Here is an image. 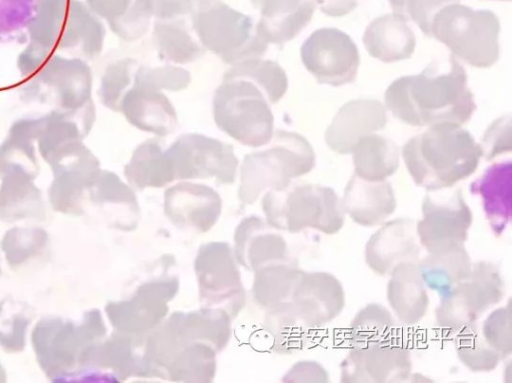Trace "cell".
Segmentation results:
<instances>
[{"instance_id": "1", "label": "cell", "mask_w": 512, "mask_h": 383, "mask_svg": "<svg viewBox=\"0 0 512 383\" xmlns=\"http://www.w3.org/2000/svg\"><path fill=\"white\" fill-rule=\"evenodd\" d=\"M385 104L396 118L417 127L462 125L476 109L466 72L453 56L444 66L396 79L385 92Z\"/></svg>"}, {"instance_id": "2", "label": "cell", "mask_w": 512, "mask_h": 383, "mask_svg": "<svg viewBox=\"0 0 512 383\" xmlns=\"http://www.w3.org/2000/svg\"><path fill=\"white\" fill-rule=\"evenodd\" d=\"M402 157L416 185L437 191L471 176L482 150L461 125L440 123L410 138L403 146Z\"/></svg>"}, {"instance_id": "3", "label": "cell", "mask_w": 512, "mask_h": 383, "mask_svg": "<svg viewBox=\"0 0 512 383\" xmlns=\"http://www.w3.org/2000/svg\"><path fill=\"white\" fill-rule=\"evenodd\" d=\"M500 23L489 10L452 3L434 16L430 36L445 44L457 58L478 68L492 66L499 57Z\"/></svg>"}, {"instance_id": "4", "label": "cell", "mask_w": 512, "mask_h": 383, "mask_svg": "<svg viewBox=\"0 0 512 383\" xmlns=\"http://www.w3.org/2000/svg\"><path fill=\"white\" fill-rule=\"evenodd\" d=\"M213 117L220 130L244 145H265L274 134L265 94L246 79H223L213 97Z\"/></svg>"}, {"instance_id": "5", "label": "cell", "mask_w": 512, "mask_h": 383, "mask_svg": "<svg viewBox=\"0 0 512 383\" xmlns=\"http://www.w3.org/2000/svg\"><path fill=\"white\" fill-rule=\"evenodd\" d=\"M273 143L264 151L245 157L242 170V193L255 195L261 188H285L290 179L309 173L315 166V153L300 134L277 130Z\"/></svg>"}, {"instance_id": "6", "label": "cell", "mask_w": 512, "mask_h": 383, "mask_svg": "<svg viewBox=\"0 0 512 383\" xmlns=\"http://www.w3.org/2000/svg\"><path fill=\"white\" fill-rule=\"evenodd\" d=\"M504 295L505 283L498 266L478 261L472 265L468 279L441 295L435 309L436 324L458 332L476 324L486 310L503 300Z\"/></svg>"}, {"instance_id": "7", "label": "cell", "mask_w": 512, "mask_h": 383, "mask_svg": "<svg viewBox=\"0 0 512 383\" xmlns=\"http://www.w3.org/2000/svg\"><path fill=\"white\" fill-rule=\"evenodd\" d=\"M429 191L423 199L416 232L421 247L430 252L464 245L473 213L460 189Z\"/></svg>"}, {"instance_id": "8", "label": "cell", "mask_w": 512, "mask_h": 383, "mask_svg": "<svg viewBox=\"0 0 512 383\" xmlns=\"http://www.w3.org/2000/svg\"><path fill=\"white\" fill-rule=\"evenodd\" d=\"M272 200L277 216L282 218V225L291 231L310 227L332 235L344 225L342 201L330 187L301 184L287 192L281 200Z\"/></svg>"}, {"instance_id": "9", "label": "cell", "mask_w": 512, "mask_h": 383, "mask_svg": "<svg viewBox=\"0 0 512 383\" xmlns=\"http://www.w3.org/2000/svg\"><path fill=\"white\" fill-rule=\"evenodd\" d=\"M301 60L318 83L342 86L356 79L360 65L357 46L336 28L314 31L303 43Z\"/></svg>"}, {"instance_id": "10", "label": "cell", "mask_w": 512, "mask_h": 383, "mask_svg": "<svg viewBox=\"0 0 512 383\" xmlns=\"http://www.w3.org/2000/svg\"><path fill=\"white\" fill-rule=\"evenodd\" d=\"M173 172L180 177L216 176L232 181L237 160L233 147L198 133L181 135L167 150Z\"/></svg>"}, {"instance_id": "11", "label": "cell", "mask_w": 512, "mask_h": 383, "mask_svg": "<svg viewBox=\"0 0 512 383\" xmlns=\"http://www.w3.org/2000/svg\"><path fill=\"white\" fill-rule=\"evenodd\" d=\"M412 369L410 351L388 343L352 347L340 363L343 383H393L406 381Z\"/></svg>"}, {"instance_id": "12", "label": "cell", "mask_w": 512, "mask_h": 383, "mask_svg": "<svg viewBox=\"0 0 512 383\" xmlns=\"http://www.w3.org/2000/svg\"><path fill=\"white\" fill-rule=\"evenodd\" d=\"M196 31L202 45L224 62L235 64L248 58L261 57L268 43L243 18L220 13L200 18Z\"/></svg>"}, {"instance_id": "13", "label": "cell", "mask_w": 512, "mask_h": 383, "mask_svg": "<svg viewBox=\"0 0 512 383\" xmlns=\"http://www.w3.org/2000/svg\"><path fill=\"white\" fill-rule=\"evenodd\" d=\"M421 247L416 222L397 218L383 224L365 245V262L377 275L389 276L393 268L404 262H418Z\"/></svg>"}, {"instance_id": "14", "label": "cell", "mask_w": 512, "mask_h": 383, "mask_svg": "<svg viewBox=\"0 0 512 383\" xmlns=\"http://www.w3.org/2000/svg\"><path fill=\"white\" fill-rule=\"evenodd\" d=\"M345 306L343 285L329 272L303 273L294 292V309L309 328L333 321Z\"/></svg>"}, {"instance_id": "15", "label": "cell", "mask_w": 512, "mask_h": 383, "mask_svg": "<svg viewBox=\"0 0 512 383\" xmlns=\"http://www.w3.org/2000/svg\"><path fill=\"white\" fill-rule=\"evenodd\" d=\"M384 105L375 99H355L336 113L325 133L329 148L338 154H350L358 140L384 128Z\"/></svg>"}, {"instance_id": "16", "label": "cell", "mask_w": 512, "mask_h": 383, "mask_svg": "<svg viewBox=\"0 0 512 383\" xmlns=\"http://www.w3.org/2000/svg\"><path fill=\"white\" fill-rule=\"evenodd\" d=\"M345 214L358 225L375 227L394 213L396 198L389 181H367L353 174L341 200Z\"/></svg>"}, {"instance_id": "17", "label": "cell", "mask_w": 512, "mask_h": 383, "mask_svg": "<svg viewBox=\"0 0 512 383\" xmlns=\"http://www.w3.org/2000/svg\"><path fill=\"white\" fill-rule=\"evenodd\" d=\"M119 111L131 125L159 136L173 132L178 124L175 108L161 91L134 82L123 96Z\"/></svg>"}, {"instance_id": "18", "label": "cell", "mask_w": 512, "mask_h": 383, "mask_svg": "<svg viewBox=\"0 0 512 383\" xmlns=\"http://www.w3.org/2000/svg\"><path fill=\"white\" fill-rule=\"evenodd\" d=\"M418 262L395 266L387 283V300L397 319L404 325H414L426 315L429 297L418 269Z\"/></svg>"}, {"instance_id": "19", "label": "cell", "mask_w": 512, "mask_h": 383, "mask_svg": "<svg viewBox=\"0 0 512 383\" xmlns=\"http://www.w3.org/2000/svg\"><path fill=\"white\" fill-rule=\"evenodd\" d=\"M511 175V161H500L490 165L470 185L471 193L481 197L485 217L496 237L511 220Z\"/></svg>"}, {"instance_id": "20", "label": "cell", "mask_w": 512, "mask_h": 383, "mask_svg": "<svg viewBox=\"0 0 512 383\" xmlns=\"http://www.w3.org/2000/svg\"><path fill=\"white\" fill-rule=\"evenodd\" d=\"M407 21L396 13L371 21L363 35L367 52L385 63L410 58L415 50L416 38Z\"/></svg>"}, {"instance_id": "21", "label": "cell", "mask_w": 512, "mask_h": 383, "mask_svg": "<svg viewBox=\"0 0 512 383\" xmlns=\"http://www.w3.org/2000/svg\"><path fill=\"white\" fill-rule=\"evenodd\" d=\"M417 265L425 286L439 295L468 279L472 269V262L464 245L430 252L423 259H419Z\"/></svg>"}, {"instance_id": "22", "label": "cell", "mask_w": 512, "mask_h": 383, "mask_svg": "<svg viewBox=\"0 0 512 383\" xmlns=\"http://www.w3.org/2000/svg\"><path fill=\"white\" fill-rule=\"evenodd\" d=\"M354 174L367 181H384L399 167V148L391 139L369 134L352 150Z\"/></svg>"}, {"instance_id": "23", "label": "cell", "mask_w": 512, "mask_h": 383, "mask_svg": "<svg viewBox=\"0 0 512 383\" xmlns=\"http://www.w3.org/2000/svg\"><path fill=\"white\" fill-rule=\"evenodd\" d=\"M241 78L253 82L275 104L285 95L288 78L284 69L276 62L259 57L248 58L232 65L223 79Z\"/></svg>"}, {"instance_id": "24", "label": "cell", "mask_w": 512, "mask_h": 383, "mask_svg": "<svg viewBox=\"0 0 512 383\" xmlns=\"http://www.w3.org/2000/svg\"><path fill=\"white\" fill-rule=\"evenodd\" d=\"M126 173L131 182L141 187L160 186L173 179L170 159L153 139L137 147Z\"/></svg>"}, {"instance_id": "25", "label": "cell", "mask_w": 512, "mask_h": 383, "mask_svg": "<svg viewBox=\"0 0 512 383\" xmlns=\"http://www.w3.org/2000/svg\"><path fill=\"white\" fill-rule=\"evenodd\" d=\"M395 327V319L387 308L370 303L360 309L351 321L349 343L352 347L387 343Z\"/></svg>"}, {"instance_id": "26", "label": "cell", "mask_w": 512, "mask_h": 383, "mask_svg": "<svg viewBox=\"0 0 512 383\" xmlns=\"http://www.w3.org/2000/svg\"><path fill=\"white\" fill-rule=\"evenodd\" d=\"M455 350L460 362L473 372L493 371L502 360L480 335L476 324L457 332Z\"/></svg>"}, {"instance_id": "27", "label": "cell", "mask_w": 512, "mask_h": 383, "mask_svg": "<svg viewBox=\"0 0 512 383\" xmlns=\"http://www.w3.org/2000/svg\"><path fill=\"white\" fill-rule=\"evenodd\" d=\"M154 42L161 59L174 63H190L203 53L200 45L183 29L171 25H157Z\"/></svg>"}, {"instance_id": "28", "label": "cell", "mask_w": 512, "mask_h": 383, "mask_svg": "<svg viewBox=\"0 0 512 383\" xmlns=\"http://www.w3.org/2000/svg\"><path fill=\"white\" fill-rule=\"evenodd\" d=\"M138 62L132 58H124L113 63L103 78L102 98L104 103L115 111L120 110V104L126 91L132 86Z\"/></svg>"}, {"instance_id": "29", "label": "cell", "mask_w": 512, "mask_h": 383, "mask_svg": "<svg viewBox=\"0 0 512 383\" xmlns=\"http://www.w3.org/2000/svg\"><path fill=\"white\" fill-rule=\"evenodd\" d=\"M512 316L510 301L492 311L482 324V337L504 360L512 353Z\"/></svg>"}, {"instance_id": "30", "label": "cell", "mask_w": 512, "mask_h": 383, "mask_svg": "<svg viewBox=\"0 0 512 383\" xmlns=\"http://www.w3.org/2000/svg\"><path fill=\"white\" fill-rule=\"evenodd\" d=\"M191 81L190 73L177 66L147 67L138 66L134 83L155 90L180 91L185 89Z\"/></svg>"}, {"instance_id": "31", "label": "cell", "mask_w": 512, "mask_h": 383, "mask_svg": "<svg viewBox=\"0 0 512 383\" xmlns=\"http://www.w3.org/2000/svg\"><path fill=\"white\" fill-rule=\"evenodd\" d=\"M393 13L415 22L421 31L430 36L431 23L436 13L446 5L460 0H388Z\"/></svg>"}, {"instance_id": "32", "label": "cell", "mask_w": 512, "mask_h": 383, "mask_svg": "<svg viewBox=\"0 0 512 383\" xmlns=\"http://www.w3.org/2000/svg\"><path fill=\"white\" fill-rule=\"evenodd\" d=\"M482 157L490 161L512 150L511 116L503 115L486 129L480 145Z\"/></svg>"}, {"instance_id": "33", "label": "cell", "mask_w": 512, "mask_h": 383, "mask_svg": "<svg viewBox=\"0 0 512 383\" xmlns=\"http://www.w3.org/2000/svg\"><path fill=\"white\" fill-rule=\"evenodd\" d=\"M36 0H0V19L26 18Z\"/></svg>"}, {"instance_id": "34", "label": "cell", "mask_w": 512, "mask_h": 383, "mask_svg": "<svg viewBox=\"0 0 512 383\" xmlns=\"http://www.w3.org/2000/svg\"><path fill=\"white\" fill-rule=\"evenodd\" d=\"M319 9L330 17H342L352 12L358 0H315Z\"/></svg>"}, {"instance_id": "35", "label": "cell", "mask_w": 512, "mask_h": 383, "mask_svg": "<svg viewBox=\"0 0 512 383\" xmlns=\"http://www.w3.org/2000/svg\"><path fill=\"white\" fill-rule=\"evenodd\" d=\"M298 377H303L301 381L309 382H328L329 374L326 369L317 362H302L297 366Z\"/></svg>"}, {"instance_id": "36", "label": "cell", "mask_w": 512, "mask_h": 383, "mask_svg": "<svg viewBox=\"0 0 512 383\" xmlns=\"http://www.w3.org/2000/svg\"><path fill=\"white\" fill-rule=\"evenodd\" d=\"M500 1H510V0H500Z\"/></svg>"}]
</instances>
